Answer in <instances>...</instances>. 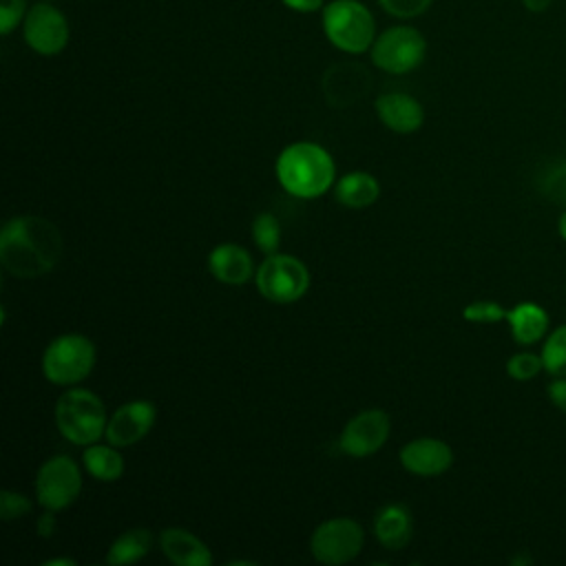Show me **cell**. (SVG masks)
Segmentation results:
<instances>
[{"instance_id":"cell-12","label":"cell","mask_w":566,"mask_h":566,"mask_svg":"<svg viewBox=\"0 0 566 566\" xmlns=\"http://www.w3.org/2000/svg\"><path fill=\"white\" fill-rule=\"evenodd\" d=\"M374 86V77L360 62H336L321 80L323 95L329 106L347 108L360 102Z\"/></svg>"},{"instance_id":"cell-21","label":"cell","mask_w":566,"mask_h":566,"mask_svg":"<svg viewBox=\"0 0 566 566\" xmlns=\"http://www.w3.org/2000/svg\"><path fill=\"white\" fill-rule=\"evenodd\" d=\"M84 469L97 480V482H117L124 475V455L119 453V447L106 442H93L84 447L82 453Z\"/></svg>"},{"instance_id":"cell-3","label":"cell","mask_w":566,"mask_h":566,"mask_svg":"<svg viewBox=\"0 0 566 566\" xmlns=\"http://www.w3.org/2000/svg\"><path fill=\"white\" fill-rule=\"evenodd\" d=\"M53 418L57 431L77 447H88L106 436V407L91 389H66L55 402Z\"/></svg>"},{"instance_id":"cell-32","label":"cell","mask_w":566,"mask_h":566,"mask_svg":"<svg viewBox=\"0 0 566 566\" xmlns=\"http://www.w3.org/2000/svg\"><path fill=\"white\" fill-rule=\"evenodd\" d=\"M38 533L42 537H51L55 533V511H46L38 517Z\"/></svg>"},{"instance_id":"cell-35","label":"cell","mask_w":566,"mask_h":566,"mask_svg":"<svg viewBox=\"0 0 566 566\" xmlns=\"http://www.w3.org/2000/svg\"><path fill=\"white\" fill-rule=\"evenodd\" d=\"M44 566H75V559H71V557H55V559H46Z\"/></svg>"},{"instance_id":"cell-36","label":"cell","mask_w":566,"mask_h":566,"mask_svg":"<svg viewBox=\"0 0 566 566\" xmlns=\"http://www.w3.org/2000/svg\"><path fill=\"white\" fill-rule=\"evenodd\" d=\"M557 230H559V234H562V239L566 241V212L559 217V221H557Z\"/></svg>"},{"instance_id":"cell-22","label":"cell","mask_w":566,"mask_h":566,"mask_svg":"<svg viewBox=\"0 0 566 566\" xmlns=\"http://www.w3.org/2000/svg\"><path fill=\"white\" fill-rule=\"evenodd\" d=\"M153 548V533L148 528H128L111 544L106 564H135Z\"/></svg>"},{"instance_id":"cell-19","label":"cell","mask_w":566,"mask_h":566,"mask_svg":"<svg viewBox=\"0 0 566 566\" xmlns=\"http://www.w3.org/2000/svg\"><path fill=\"white\" fill-rule=\"evenodd\" d=\"M334 197L345 208L360 210L376 203V199L380 197V184L371 172L352 170L338 177V181L334 184Z\"/></svg>"},{"instance_id":"cell-26","label":"cell","mask_w":566,"mask_h":566,"mask_svg":"<svg viewBox=\"0 0 566 566\" xmlns=\"http://www.w3.org/2000/svg\"><path fill=\"white\" fill-rule=\"evenodd\" d=\"M544 369V360H542V354H533V352H520V354H513L509 360H506V374L515 380H531L535 378L539 371Z\"/></svg>"},{"instance_id":"cell-1","label":"cell","mask_w":566,"mask_h":566,"mask_svg":"<svg viewBox=\"0 0 566 566\" xmlns=\"http://www.w3.org/2000/svg\"><path fill=\"white\" fill-rule=\"evenodd\" d=\"M62 248L57 226L40 214L13 217L0 230V265L15 279L49 274L57 265Z\"/></svg>"},{"instance_id":"cell-7","label":"cell","mask_w":566,"mask_h":566,"mask_svg":"<svg viewBox=\"0 0 566 566\" xmlns=\"http://www.w3.org/2000/svg\"><path fill=\"white\" fill-rule=\"evenodd\" d=\"M365 544L363 526L352 517H332L321 522L312 537L310 551L318 564L340 566L352 562Z\"/></svg>"},{"instance_id":"cell-4","label":"cell","mask_w":566,"mask_h":566,"mask_svg":"<svg viewBox=\"0 0 566 566\" xmlns=\"http://www.w3.org/2000/svg\"><path fill=\"white\" fill-rule=\"evenodd\" d=\"M95 358V345L88 336L77 332L60 334L42 354V374L53 385L71 387L93 371Z\"/></svg>"},{"instance_id":"cell-10","label":"cell","mask_w":566,"mask_h":566,"mask_svg":"<svg viewBox=\"0 0 566 566\" xmlns=\"http://www.w3.org/2000/svg\"><path fill=\"white\" fill-rule=\"evenodd\" d=\"M391 433L389 413L382 409H363L340 431L338 447L349 458H367L382 449Z\"/></svg>"},{"instance_id":"cell-18","label":"cell","mask_w":566,"mask_h":566,"mask_svg":"<svg viewBox=\"0 0 566 566\" xmlns=\"http://www.w3.org/2000/svg\"><path fill=\"white\" fill-rule=\"evenodd\" d=\"M411 513L402 504H385L374 517V535L389 551L405 548L411 542Z\"/></svg>"},{"instance_id":"cell-20","label":"cell","mask_w":566,"mask_h":566,"mask_svg":"<svg viewBox=\"0 0 566 566\" xmlns=\"http://www.w3.org/2000/svg\"><path fill=\"white\" fill-rule=\"evenodd\" d=\"M506 321L511 325V334H513L515 343H520V345L537 343L539 338H544L546 327H548L546 310L531 301L517 303L513 310H509Z\"/></svg>"},{"instance_id":"cell-27","label":"cell","mask_w":566,"mask_h":566,"mask_svg":"<svg viewBox=\"0 0 566 566\" xmlns=\"http://www.w3.org/2000/svg\"><path fill=\"white\" fill-rule=\"evenodd\" d=\"M462 316L469 323H500L506 321L509 310L495 301H473L462 310Z\"/></svg>"},{"instance_id":"cell-2","label":"cell","mask_w":566,"mask_h":566,"mask_svg":"<svg viewBox=\"0 0 566 566\" xmlns=\"http://www.w3.org/2000/svg\"><path fill=\"white\" fill-rule=\"evenodd\" d=\"M274 172L283 190L298 199H316L336 184L332 155L314 142H294L285 146L276 157Z\"/></svg>"},{"instance_id":"cell-17","label":"cell","mask_w":566,"mask_h":566,"mask_svg":"<svg viewBox=\"0 0 566 566\" xmlns=\"http://www.w3.org/2000/svg\"><path fill=\"white\" fill-rule=\"evenodd\" d=\"M161 553L177 566H210V548L190 531L181 526H168L159 533Z\"/></svg>"},{"instance_id":"cell-28","label":"cell","mask_w":566,"mask_h":566,"mask_svg":"<svg viewBox=\"0 0 566 566\" xmlns=\"http://www.w3.org/2000/svg\"><path fill=\"white\" fill-rule=\"evenodd\" d=\"M31 509H33V502L24 493H18L11 489L0 491V520L11 522L18 517H24L31 513Z\"/></svg>"},{"instance_id":"cell-11","label":"cell","mask_w":566,"mask_h":566,"mask_svg":"<svg viewBox=\"0 0 566 566\" xmlns=\"http://www.w3.org/2000/svg\"><path fill=\"white\" fill-rule=\"evenodd\" d=\"M24 42L40 55H57L69 44V22L51 4H35L24 15Z\"/></svg>"},{"instance_id":"cell-8","label":"cell","mask_w":566,"mask_h":566,"mask_svg":"<svg viewBox=\"0 0 566 566\" xmlns=\"http://www.w3.org/2000/svg\"><path fill=\"white\" fill-rule=\"evenodd\" d=\"M427 53L424 35L413 27H391L371 44V62L391 75H402L420 66Z\"/></svg>"},{"instance_id":"cell-14","label":"cell","mask_w":566,"mask_h":566,"mask_svg":"<svg viewBox=\"0 0 566 566\" xmlns=\"http://www.w3.org/2000/svg\"><path fill=\"white\" fill-rule=\"evenodd\" d=\"M400 464L420 478H433L444 473L453 464V451L451 447L440 438H413L409 440L400 453Z\"/></svg>"},{"instance_id":"cell-30","label":"cell","mask_w":566,"mask_h":566,"mask_svg":"<svg viewBox=\"0 0 566 566\" xmlns=\"http://www.w3.org/2000/svg\"><path fill=\"white\" fill-rule=\"evenodd\" d=\"M24 0H0V33L9 35L24 15Z\"/></svg>"},{"instance_id":"cell-23","label":"cell","mask_w":566,"mask_h":566,"mask_svg":"<svg viewBox=\"0 0 566 566\" xmlns=\"http://www.w3.org/2000/svg\"><path fill=\"white\" fill-rule=\"evenodd\" d=\"M252 241L263 254L279 252L281 221L272 212H259L252 221Z\"/></svg>"},{"instance_id":"cell-31","label":"cell","mask_w":566,"mask_h":566,"mask_svg":"<svg viewBox=\"0 0 566 566\" xmlns=\"http://www.w3.org/2000/svg\"><path fill=\"white\" fill-rule=\"evenodd\" d=\"M548 398L559 411L566 413V376H557V380L548 385Z\"/></svg>"},{"instance_id":"cell-29","label":"cell","mask_w":566,"mask_h":566,"mask_svg":"<svg viewBox=\"0 0 566 566\" xmlns=\"http://www.w3.org/2000/svg\"><path fill=\"white\" fill-rule=\"evenodd\" d=\"M380 7L396 18H416L424 13L433 0H378Z\"/></svg>"},{"instance_id":"cell-33","label":"cell","mask_w":566,"mask_h":566,"mask_svg":"<svg viewBox=\"0 0 566 566\" xmlns=\"http://www.w3.org/2000/svg\"><path fill=\"white\" fill-rule=\"evenodd\" d=\"M285 7L301 11V13H312L323 7V0H281Z\"/></svg>"},{"instance_id":"cell-5","label":"cell","mask_w":566,"mask_h":566,"mask_svg":"<svg viewBox=\"0 0 566 566\" xmlns=\"http://www.w3.org/2000/svg\"><path fill=\"white\" fill-rule=\"evenodd\" d=\"M327 40L345 53H365L374 44V15L358 0H334L323 9Z\"/></svg>"},{"instance_id":"cell-6","label":"cell","mask_w":566,"mask_h":566,"mask_svg":"<svg viewBox=\"0 0 566 566\" xmlns=\"http://www.w3.org/2000/svg\"><path fill=\"white\" fill-rule=\"evenodd\" d=\"M254 283L259 294L279 305L298 301L310 287L307 265L292 254H265L261 265L254 272Z\"/></svg>"},{"instance_id":"cell-34","label":"cell","mask_w":566,"mask_h":566,"mask_svg":"<svg viewBox=\"0 0 566 566\" xmlns=\"http://www.w3.org/2000/svg\"><path fill=\"white\" fill-rule=\"evenodd\" d=\"M524 2V7L528 9V11H533V13H542V11H546L548 9V4L553 2V0H522Z\"/></svg>"},{"instance_id":"cell-16","label":"cell","mask_w":566,"mask_h":566,"mask_svg":"<svg viewBox=\"0 0 566 566\" xmlns=\"http://www.w3.org/2000/svg\"><path fill=\"white\" fill-rule=\"evenodd\" d=\"M210 274L223 285H243L254 276L250 252L239 243H219L208 254Z\"/></svg>"},{"instance_id":"cell-15","label":"cell","mask_w":566,"mask_h":566,"mask_svg":"<svg viewBox=\"0 0 566 566\" xmlns=\"http://www.w3.org/2000/svg\"><path fill=\"white\" fill-rule=\"evenodd\" d=\"M378 119L394 133H416L424 122L422 104L407 93H382L374 102Z\"/></svg>"},{"instance_id":"cell-13","label":"cell","mask_w":566,"mask_h":566,"mask_svg":"<svg viewBox=\"0 0 566 566\" xmlns=\"http://www.w3.org/2000/svg\"><path fill=\"white\" fill-rule=\"evenodd\" d=\"M157 420V407L150 400H130L119 405L106 424V442L126 449L148 436Z\"/></svg>"},{"instance_id":"cell-9","label":"cell","mask_w":566,"mask_h":566,"mask_svg":"<svg viewBox=\"0 0 566 566\" xmlns=\"http://www.w3.org/2000/svg\"><path fill=\"white\" fill-rule=\"evenodd\" d=\"M33 484L42 509L62 511L77 500L82 491V473L69 455H51L40 464Z\"/></svg>"},{"instance_id":"cell-24","label":"cell","mask_w":566,"mask_h":566,"mask_svg":"<svg viewBox=\"0 0 566 566\" xmlns=\"http://www.w3.org/2000/svg\"><path fill=\"white\" fill-rule=\"evenodd\" d=\"M539 192L555 203H566V159L553 161L539 172Z\"/></svg>"},{"instance_id":"cell-25","label":"cell","mask_w":566,"mask_h":566,"mask_svg":"<svg viewBox=\"0 0 566 566\" xmlns=\"http://www.w3.org/2000/svg\"><path fill=\"white\" fill-rule=\"evenodd\" d=\"M544 369L553 376H566V325L557 327L542 347Z\"/></svg>"}]
</instances>
